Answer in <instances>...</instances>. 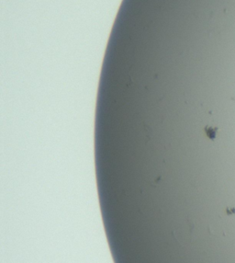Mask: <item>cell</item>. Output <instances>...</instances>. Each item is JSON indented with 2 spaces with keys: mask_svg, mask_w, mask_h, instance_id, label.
<instances>
[{
  "mask_svg": "<svg viewBox=\"0 0 235 263\" xmlns=\"http://www.w3.org/2000/svg\"><path fill=\"white\" fill-rule=\"evenodd\" d=\"M217 128H213L212 126H207L205 128V132H206V134L208 138L210 140H214L216 138V135H217Z\"/></svg>",
  "mask_w": 235,
  "mask_h": 263,
  "instance_id": "6da1fadb",
  "label": "cell"
}]
</instances>
